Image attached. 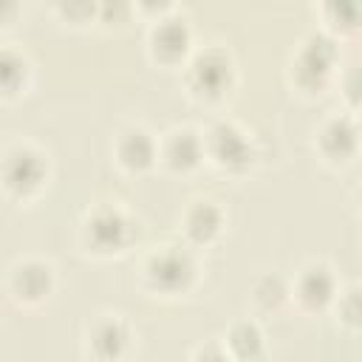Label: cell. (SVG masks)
I'll return each instance as SVG.
<instances>
[{
	"mask_svg": "<svg viewBox=\"0 0 362 362\" xmlns=\"http://www.w3.org/2000/svg\"><path fill=\"white\" fill-rule=\"evenodd\" d=\"M136 235H139L136 221L119 204H99L82 221V243L88 246V252L96 255L122 252Z\"/></svg>",
	"mask_w": 362,
	"mask_h": 362,
	"instance_id": "obj_3",
	"label": "cell"
},
{
	"mask_svg": "<svg viewBox=\"0 0 362 362\" xmlns=\"http://www.w3.org/2000/svg\"><path fill=\"white\" fill-rule=\"evenodd\" d=\"M255 303L263 308V311H277L280 308V303H286L288 300V286L277 277V274H266V277H260L257 283H255Z\"/></svg>",
	"mask_w": 362,
	"mask_h": 362,
	"instance_id": "obj_17",
	"label": "cell"
},
{
	"mask_svg": "<svg viewBox=\"0 0 362 362\" xmlns=\"http://www.w3.org/2000/svg\"><path fill=\"white\" fill-rule=\"evenodd\" d=\"M288 291L294 294V300L308 308V311H317V308H325L328 303L337 300V277L334 272L325 266V263H308L297 272L294 283L288 286Z\"/></svg>",
	"mask_w": 362,
	"mask_h": 362,
	"instance_id": "obj_9",
	"label": "cell"
},
{
	"mask_svg": "<svg viewBox=\"0 0 362 362\" xmlns=\"http://www.w3.org/2000/svg\"><path fill=\"white\" fill-rule=\"evenodd\" d=\"M147 45L158 62L175 65L181 59H187L189 48H192V28H189L187 17L173 14V8L164 11L161 17H156L150 25V34H147Z\"/></svg>",
	"mask_w": 362,
	"mask_h": 362,
	"instance_id": "obj_7",
	"label": "cell"
},
{
	"mask_svg": "<svg viewBox=\"0 0 362 362\" xmlns=\"http://www.w3.org/2000/svg\"><path fill=\"white\" fill-rule=\"evenodd\" d=\"M235 82V62L226 48L206 45L187 59V88L198 99H221Z\"/></svg>",
	"mask_w": 362,
	"mask_h": 362,
	"instance_id": "obj_4",
	"label": "cell"
},
{
	"mask_svg": "<svg viewBox=\"0 0 362 362\" xmlns=\"http://www.w3.org/2000/svg\"><path fill=\"white\" fill-rule=\"evenodd\" d=\"M334 57H337V48L334 42L325 37V34H308L303 42H300V51L291 62V76L300 88L305 90H314V88H322L331 68H334Z\"/></svg>",
	"mask_w": 362,
	"mask_h": 362,
	"instance_id": "obj_6",
	"label": "cell"
},
{
	"mask_svg": "<svg viewBox=\"0 0 362 362\" xmlns=\"http://www.w3.org/2000/svg\"><path fill=\"white\" fill-rule=\"evenodd\" d=\"M48 178V156L28 141H17L0 156V187L8 195L28 198L42 189Z\"/></svg>",
	"mask_w": 362,
	"mask_h": 362,
	"instance_id": "obj_2",
	"label": "cell"
},
{
	"mask_svg": "<svg viewBox=\"0 0 362 362\" xmlns=\"http://www.w3.org/2000/svg\"><path fill=\"white\" fill-rule=\"evenodd\" d=\"M204 158V136L192 127H175L158 141V161L175 173H189Z\"/></svg>",
	"mask_w": 362,
	"mask_h": 362,
	"instance_id": "obj_10",
	"label": "cell"
},
{
	"mask_svg": "<svg viewBox=\"0 0 362 362\" xmlns=\"http://www.w3.org/2000/svg\"><path fill=\"white\" fill-rule=\"evenodd\" d=\"M88 345H90L96 362H119L124 348L130 345V331L116 314H105L90 325Z\"/></svg>",
	"mask_w": 362,
	"mask_h": 362,
	"instance_id": "obj_12",
	"label": "cell"
},
{
	"mask_svg": "<svg viewBox=\"0 0 362 362\" xmlns=\"http://www.w3.org/2000/svg\"><path fill=\"white\" fill-rule=\"evenodd\" d=\"M320 153L328 161H345L356 150V124L351 116H331L317 136Z\"/></svg>",
	"mask_w": 362,
	"mask_h": 362,
	"instance_id": "obj_15",
	"label": "cell"
},
{
	"mask_svg": "<svg viewBox=\"0 0 362 362\" xmlns=\"http://www.w3.org/2000/svg\"><path fill=\"white\" fill-rule=\"evenodd\" d=\"M31 65L25 54L14 45H0V99L17 96L28 82Z\"/></svg>",
	"mask_w": 362,
	"mask_h": 362,
	"instance_id": "obj_16",
	"label": "cell"
},
{
	"mask_svg": "<svg viewBox=\"0 0 362 362\" xmlns=\"http://www.w3.org/2000/svg\"><path fill=\"white\" fill-rule=\"evenodd\" d=\"M113 153H116V161L127 173H144L158 161V139L147 127L130 124L119 133Z\"/></svg>",
	"mask_w": 362,
	"mask_h": 362,
	"instance_id": "obj_11",
	"label": "cell"
},
{
	"mask_svg": "<svg viewBox=\"0 0 362 362\" xmlns=\"http://www.w3.org/2000/svg\"><path fill=\"white\" fill-rule=\"evenodd\" d=\"M54 291V266L42 257H23L8 269V294L17 303L37 305Z\"/></svg>",
	"mask_w": 362,
	"mask_h": 362,
	"instance_id": "obj_8",
	"label": "cell"
},
{
	"mask_svg": "<svg viewBox=\"0 0 362 362\" xmlns=\"http://www.w3.org/2000/svg\"><path fill=\"white\" fill-rule=\"evenodd\" d=\"M223 351L232 362H263L266 356V337L255 320H235L223 337Z\"/></svg>",
	"mask_w": 362,
	"mask_h": 362,
	"instance_id": "obj_14",
	"label": "cell"
},
{
	"mask_svg": "<svg viewBox=\"0 0 362 362\" xmlns=\"http://www.w3.org/2000/svg\"><path fill=\"white\" fill-rule=\"evenodd\" d=\"M181 223H184V235L189 243L195 246H204V243H212L221 229H223V209L209 201V198H198L192 201L184 215H181Z\"/></svg>",
	"mask_w": 362,
	"mask_h": 362,
	"instance_id": "obj_13",
	"label": "cell"
},
{
	"mask_svg": "<svg viewBox=\"0 0 362 362\" xmlns=\"http://www.w3.org/2000/svg\"><path fill=\"white\" fill-rule=\"evenodd\" d=\"M192 362H232V356L223 351L221 342H206V345H201V348L195 351Z\"/></svg>",
	"mask_w": 362,
	"mask_h": 362,
	"instance_id": "obj_18",
	"label": "cell"
},
{
	"mask_svg": "<svg viewBox=\"0 0 362 362\" xmlns=\"http://www.w3.org/2000/svg\"><path fill=\"white\" fill-rule=\"evenodd\" d=\"M204 136V156L218 164L221 170H246L255 158V150H252V141L249 136L229 119H218L206 127Z\"/></svg>",
	"mask_w": 362,
	"mask_h": 362,
	"instance_id": "obj_5",
	"label": "cell"
},
{
	"mask_svg": "<svg viewBox=\"0 0 362 362\" xmlns=\"http://www.w3.org/2000/svg\"><path fill=\"white\" fill-rule=\"evenodd\" d=\"M195 277H198L195 255L189 252V246L181 243L156 246L141 263V280L156 294H167V297L181 294L195 283Z\"/></svg>",
	"mask_w": 362,
	"mask_h": 362,
	"instance_id": "obj_1",
	"label": "cell"
}]
</instances>
